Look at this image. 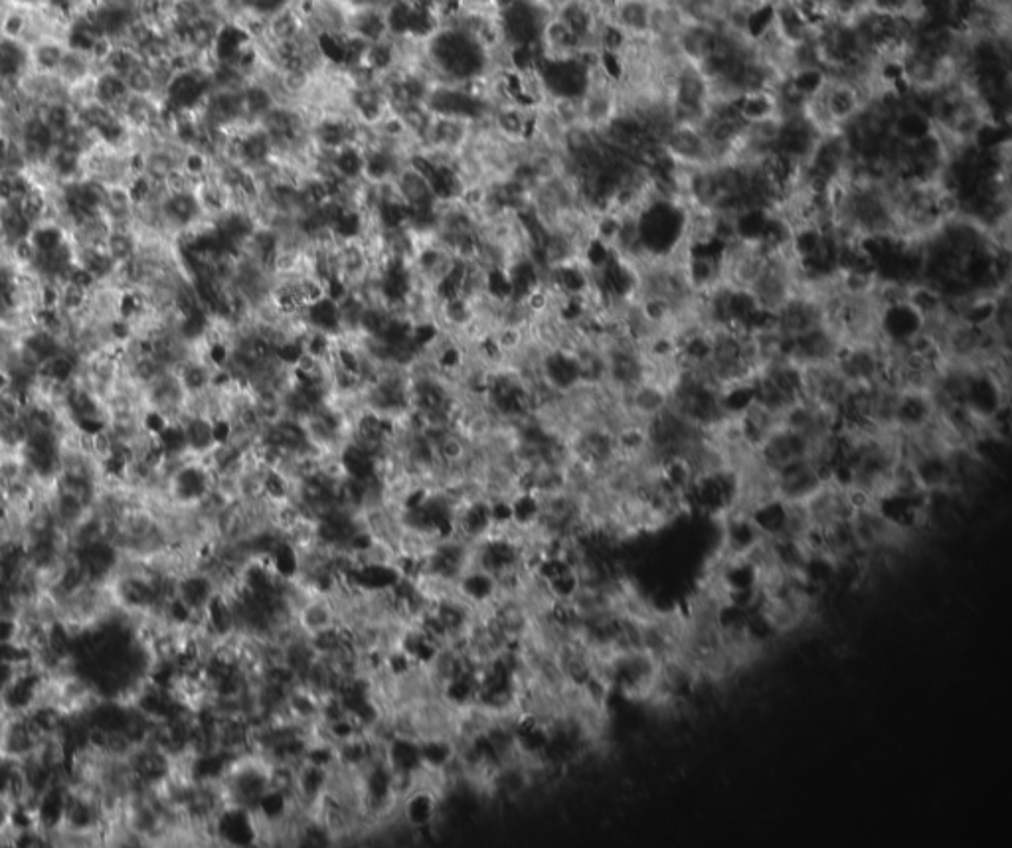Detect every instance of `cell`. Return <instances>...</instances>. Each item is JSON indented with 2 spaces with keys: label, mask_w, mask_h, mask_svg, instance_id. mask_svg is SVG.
Instances as JSON below:
<instances>
[{
  "label": "cell",
  "mask_w": 1012,
  "mask_h": 848,
  "mask_svg": "<svg viewBox=\"0 0 1012 848\" xmlns=\"http://www.w3.org/2000/svg\"><path fill=\"white\" fill-rule=\"evenodd\" d=\"M655 0H609L605 8L607 24L625 40H645L651 36Z\"/></svg>",
  "instance_id": "6da1fadb"
},
{
  "label": "cell",
  "mask_w": 1012,
  "mask_h": 848,
  "mask_svg": "<svg viewBox=\"0 0 1012 848\" xmlns=\"http://www.w3.org/2000/svg\"><path fill=\"white\" fill-rule=\"evenodd\" d=\"M30 48V70L46 76H56L62 58L66 54V44L60 38H42Z\"/></svg>",
  "instance_id": "7a4b0ae2"
},
{
  "label": "cell",
  "mask_w": 1012,
  "mask_h": 848,
  "mask_svg": "<svg viewBox=\"0 0 1012 848\" xmlns=\"http://www.w3.org/2000/svg\"><path fill=\"white\" fill-rule=\"evenodd\" d=\"M30 72V48L20 40L0 38V78L20 80Z\"/></svg>",
  "instance_id": "3957f363"
},
{
  "label": "cell",
  "mask_w": 1012,
  "mask_h": 848,
  "mask_svg": "<svg viewBox=\"0 0 1012 848\" xmlns=\"http://www.w3.org/2000/svg\"><path fill=\"white\" fill-rule=\"evenodd\" d=\"M129 87L123 76L119 74H113L109 70H101L99 74H95L93 78V97L95 101L111 107V109H119L127 97H129Z\"/></svg>",
  "instance_id": "277c9868"
},
{
  "label": "cell",
  "mask_w": 1012,
  "mask_h": 848,
  "mask_svg": "<svg viewBox=\"0 0 1012 848\" xmlns=\"http://www.w3.org/2000/svg\"><path fill=\"white\" fill-rule=\"evenodd\" d=\"M28 238L38 254H50L70 242V230L64 228L60 222L44 220L32 228Z\"/></svg>",
  "instance_id": "5b68a950"
},
{
  "label": "cell",
  "mask_w": 1012,
  "mask_h": 848,
  "mask_svg": "<svg viewBox=\"0 0 1012 848\" xmlns=\"http://www.w3.org/2000/svg\"><path fill=\"white\" fill-rule=\"evenodd\" d=\"M105 252L113 259L115 265H123L137 255V232L135 226H119L111 228L105 240Z\"/></svg>",
  "instance_id": "8992f818"
},
{
  "label": "cell",
  "mask_w": 1012,
  "mask_h": 848,
  "mask_svg": "<svg viewBox=\"0 0 1012 848\" xmlns=\"http://www.w3.org/2000/svg\"><path fill=\"white\" fill-rule=\"evenodd\" d=\"M34 111L46 121V125L52 129L56 137L76 123V109L68 99L42 103Z\"/></svg>",
  "instance_id": "52a82bcc"
},
{
  "label": "cell",
  "mask_w": 1012,
  "mask_h": 848,
  "mask_svg": "<svg viewBox=\"0 0 1012 848\" xmlns=\"http://www.w3.org/2000/svg\"><path fill=\"white\" fill-rule=\"evenodd\" d=\"M125 82L129 87V93L131 95H145V97H157V99H163V91L159 87V82L155 78V72L151 70V66H147L145 62L137 64L127 76H125Z\"/></svg>",
  "instance_id": "ba28073f"
},
{
  "label": "cell",
  "mask_w": 1012,
  "mask_h": 848,
  "mask_svg": "<svg viewBox=\"0 0 1012 848\" xmlns=\"http://www.w3.org/2000/svg\"><path fill=\"white\" fill-rule=\"evenodd\" d=\"M10 4H22V6H36L40 4L42 0H8Z\"/></svg>",
  "instance_id": "9c48e42d"
}]
</instances>
